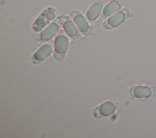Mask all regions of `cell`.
Listing matches in <instances>:
<instances>
[{"mask_svg":"<svg viewBox=\"0 0 156 138\" xmlns=\"http://www.w3.org/2000/svg\"><path fill=\"white\" fill-rule=\"evenodd\" d=\"M133 94L136 97H148L151 94V91L147 87L139 86L135 88Z\"/></svg>","mask_w":156,"mask_h":138,"instance_id":"30bf717a","label":"cell"},{"mask_svg":"<svg viewBox=\"0 0 156 138\" xmlns=\"http://www.w3.org/2000/svg\"><path fill=\"white\" fill-rule=\"evenodd\" d=\"M55 9L52 7L47 8L40 14L34 22L32 26L33 29L36 32L41 30L55 18Z\"/></svg>","mask_w":156,"mask_h":138,"instance_id":"6da1fadb","label":"cell"},{"mask_svg":"<svg viewBox=\"0 0 156 138\" xmlns=\"http://www.w3.org/2000/svg\"><path fill=\"white\" fill-rule=\"evenodd\" d=\"M125 19V14L122 12H118L108 19V24L110 27H115L118 26Z\"/></svg>","mask_w":156,"mask_h":138,"instance_id":"8992f818","label":"cell"},{"mask_svg":"<svg viewBox=\"0 0 156 138\" xmlns=\"http://www.w3.org/2000/svg\"><path fill=\"white\" fill-rule=\"evenodd\" d=\"M63 28L66 33L70 36H75L78 33V30L71 21H66L63 24Z\"/></svg>","mask_w":156,"mask_h":138,"instance_id":"9c48e42d","label":"cell"},{"mask_svg":"<svg viewBox=\"0 0 156 138\" xmlns=\"http://www.w3.org/2000/svg\"><path fill=\"white\" fill-rule=\"evenodd\" d=\"M74 22L82 32H85L88 30L89 26L85 18L81 15H77L74 18Z\"/></svg>","mask_w":156,"mask_h":138,"instance_id":"ba28073f","label":"cell"},{"mask_svg":"<svg viewBox=\"0 0 156 138\" xmlns=\"http://www.w3.org/2000/svg\"><path fill=\"white\" fill-rule=\"evenodd\" d=\"M68 40L66 36L64 35H59L57 36L54 42L55 50L57 53H65L68 48Z\"/></svg>","mask_w":156,"mask_h":138,"instance_id":"7a4b0ae2","label":"cell"},{"mask_svg":"<svg viewBox=\"0 0 156 138\" xmlns=\"http://www.w3.org/2000/svg\"><path fill=\"white\" fill-rule=\"evenodd\" d=\"M121 7L120 4L116 1H112L105 5L103 10L104 15L108 16L117 12Z\"/></svg>","mask_w":156,"mask_h":138,"instance_id":"52a82bcc","label":"cell"},{"mask_svg":"<svg viewBox=\"0 0 156 138\" xmlns=\"http://www.w3.org/2000/svg\"><path fill=\"white\" fill-rule=\"evenodd\" d=\"M102 9V4L101 3L96 2L89 9L87 13V18L90 21H93L97 18L100 14Z\"/></svg>","mask_w":156,"mask_h":138,"instance_id":"5b68a950","label":"cell"},{"mask_svg":"<svg viewBox=\"0 0 156 138\" xmlns=\"http://www.w3.org/2000/svg\"><path fill=\"white\" fill-rule=\"evenodd\" d=\"M115 109V105L111 102H107L102 105H101L99 107V111L101 114L104 116H107L112 113Z\"/></svg>","mask_w":156,"mask_h":138,"instance_id":"8fae6325","label":"cell"},{"mask_svg":"<svg viewBox=\"0 0 156 138\" xmlns=\"http://www.w3.org/2000/svg\"><path fill=\"white\" fill-rule=\"evenodd\" d=\"M58 29V26L55 22L51 23L40 33V39L42 41L49 40L54 36Z\"/></svg>","mask_w":156,"mask_h":138,"instance_id":"3957f363","label":"cell"},{"mask_svg":"<svg viewBox=\"0 0 156 138\" xmlns=\"http://www.w3.org/2000/svg\"><path fill=\"white\" fill-rule=\"evenodd\" d=\"M52 51V47L50 44L42 46L34 54V58L36 61H40L44 60L47 56L50 55Z\"/></svg>","mask_w":156,"mask_h":138,"instance_id":"277c9868","label":"cell"}]
</instances>
